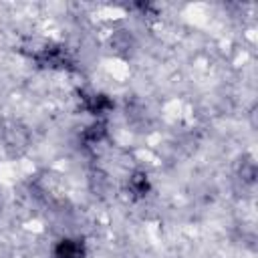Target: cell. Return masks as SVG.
<instances>
[{
	"instance_id": "obj_1",
	"label": "cell",
	"mask_w": 258,
	"mask_h": 258,
	"mask_svg": "<svg viewBox=\"0 0 258 258\" xmlns=\"http://www.w3.org/2000/svg\"><path fill=\"white\" fill-rule=\"evenodd\" d=\"M54 258H85V246L81 240H60L54 248Z\"/></svg>"
},
{
	"instance_id": "obj_2",
	"label": "cell",
	"mask_w": 258,
	"mask_h": 258,
	"mask_svg": "<svg viewBox=\"0 0 258 258\" xmlns=\"http://www.w3.org/2000/svg\"><path fill=\"white\" fill-rule=\"evenodd\" d=\"M85 109L93 115H105L113 109V101L103 93H91L85 97Z\"/></svg>"
},
{
	"instance_id": "obj_3",
	"label": "cell",
	"mask_w": 258,
	"mask_h": 258,
	"mask_svg": "<svg viewBox=\"0 0 258 258\" xmlns=\"http://www.w3.org/2000/svg\"><path fill=\"white\" fill-rule=\"evenodd\" d=\"M129 187H131V191H133L135 196H143V194L147 191V187H149L147 175H145V173H133V177L129 179Z\"/></svg>"
}]
</instances>
